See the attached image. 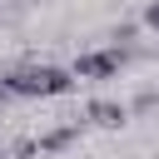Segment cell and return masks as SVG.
Segmentation results:
<instances>
[{
	"instance_id": "7a4b0ae2",
	"label": "cell",
	"mask_w": 159,
	"mask_h": 159,
	"mask_svg": "<svg viewBox=\"0 0 159 159\" xmlns=\"http://www.w3.org/2000/svg\"><path fill=\"white\" fill-rule=\"evenodd\" d=\"M124 60H129V55H124V50H114V45H104V50H84V55L75 60V70H70V75H75V80H109V75H119V70H124Z\"/></svg>"
},
{
	"instance_id": "3957f363",
	"label": "cell",
	"mask_w": 159,
	"mask_h": 159,
	"mask_svg": "<svg viewBox=\"0 0 159 159\" xmlns=\"http://www.w3.org/2000/svg\"><path fill=\"white\" fill-rule=\"evenodd\" d=\"M84 119L99 124V129H119V124L129 119V104H119V99H89V104H84Z\"/></svg>"
},
{
	"instance_id": "5b68a950",
	"label": "cell",
	"mask_w": 159,
	"mask_h": 159,
	"mask_svg": "<svg viewBox=\"0 0 159 159\" xmlns=\"http://www.w3.org/2000/svg\"><path fill=\"white\" fill-rule=\"evenodd\" d=\"M104 40H114V50H124V45H129V40H134V25H129V20H124V25H114V30H109V35H104Z\"/></svg>"
},
{
	"instance_id": "52a82bcc",
	"label": "cell",
	"mask_w": 159,
	"mask_h": 159,
	"mask_svg": "<svg viewBox=\"0 0 159 159\" xmlns=\"http://www.w3.org/2000/svg\"><path fill=\"white\" fill-rule=\"evenodd\" d=\"M144 25H149V30H159V0H149V5H144Z\"/></svg>"
},
{
	"instance_id": "277c9868",
	"label": "cell",
	"mask_w": 159,
	"mask_h": 159,
	"mask_svg": "<svg viewBox=\"0 0 159 159\" xmlns=\"http://www.w3.org/2000/svg\"><path fill=\"white\" fill-rule=\"evenodd\" d=\"M70 139H80V124H60V129H50V134H40L35 144H40V154H60Z\"/></svg>"
},
{
	"instance_id": "ba28073f",
	"label": "cell",
	"mask_w": 159,
	"mask_h": 159,
	"mask_svg": "<svg viewBox=\"0 0 159 159\" xmlns=\"http://www.w3.org/2000/svg\"><path fill=\"white\" fill-rule=\"evenodd\" d=\"M0 159H5V149H0Z\"/></svg>"
},
{
	"instance_id": "6da1fadb",
	"label": "cell",
	"mask_w": 159,
	"mask_h": 159,
	"mask_svg": "<svg viewBox=\"0 0 159 159\" xmlns=\"http://www.w3.org/2000/svg\"><path fill=\"white\" fill-rule=\"evenodd\" d=\"M5 89L15 99H55V94L75 89V75L60 65H15V70H5Z\"/></svg>"
},
{
	"instance_id": "8992f818",
	"label": "cell",
	"mask_w": 159,
	"mask_h": 159,
	"mask_svg": "<svg viewBox=\"0 0 159 159\" xmlns=\"http://www.w3.org/2000/svg\"><path fill=\"white\" fill-rule=\"evenodd\" d=\"M154 104H159V89H144V94L134 99V109H154Z\"/></svg>"
}]
</instances>
